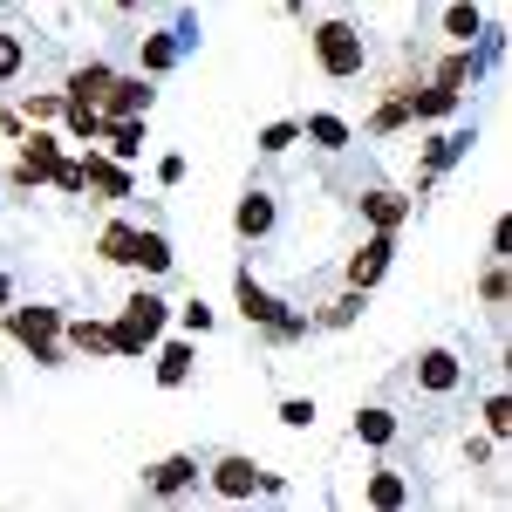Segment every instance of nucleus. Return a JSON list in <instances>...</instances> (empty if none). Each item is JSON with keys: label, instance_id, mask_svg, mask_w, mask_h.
<instances>
[{"label": "nucleus", "instance_id": "obj_23", "mask_svg": "<svg viewBox=\"0 0 512 512\" xmlns=\"http://www.w3.org/2000/svg\"><path fill=\"white\" fill-rule=\"evenodd\" d=\"M369 506H383V512H396L403 499H410V485H403V472H376L369 478V492H362Z\"/></svg>", "mask_w": 512, "mask_h": 512}, {"label": "nucleus", "instance_id": "obj_37", "mask_svg": "<svg viewBox=\"0 0 512 512\" xmlns=\"http://www.w3.org/2000/svg\"><path fill=\"white\" fill-rule=\"evenodd\" d=\"M55 185H62V192H89V185H82V164H55Z\"/></svg>", "mask_w": 512, "mask_h": 512}, {"label": "nucleus", "instance_id": "obj_29", "mask_svg": "<svg viewBox=\"0 0 512 512\" xmlns=\"http://www.w3.org/2000/svg\"><path fill=\"white\" fill-rule=\"evenodd\" d=\"M355 315H362V287H349L342 301H328V308H321V321H328V328H349Z\"/></svg>", "mask_w": 512, "mask_h": 512}, {"label": "nucleus", "instance_id": "obj_7", "mask_svg": "<svg viewBox=\"0 0 512 512\" xmlns=\"http://www.w3.org/2000/svg\"><path fill=\"white\" fill-rule=\"evenodd\" d=\"M212 492H219V499H253V492H260V465H253L246 451H226V458L212 465Z\"/></svg>", "mask_w": 512, "mask_h": 512}, {"label": "nucleus", "instance_id": "obj_20", "mask_svg": "<svg viewBox=\"0 0 512 512\" xmlns=\"http://www.w3.org/2000/svg\"><path fill=\"white\" fill-rule=\"evenodd\" d=\"M96 253L110 260V267H130V253H137V226H103V239H96Z\"/></svg>", "mask_w": 512, "mask_h": 512}, {"label": "nucleus", "instance_id": "obj_11", "mask_svg": "<svg viewBox=\"0 0 512 512\" xmlns=\"http://www.w3.org/2000/svg\"><path fill=\"white\" fill-rule=\"evenodd\" d=\"M233 233H239V239H267V233H274V198L260 192V185H253V192L239 198V212H233Z\"/></svg>", "mask_w": 512, "mask_h": 512}, {"label": "nucleus", "instance_id": "obj_28", "mask_svg": "<svg viewBox=\"0 0 512 512\" xmlns=\"http://www.w3.org/2000/svg\"><path fill=\"white\" fill-rule=\"evenodd\" d=\"M294 144H301V123H267V130H260V151H267V158L294 151Z\"/></svg>", "mask_w": 512, "mask_h": 512}, {"label": "nucleus", "instance_id": "obj_27", "mask_svg": "<svg viewBox=\"0 0 512 512\" xmlns=\"http://www.w3.org/2000/svg\"><path fill=\"white\" fill-rule=\"evenodd\" d=\"M478 301H485V308H506V260H499V253H492V267L478 274Z\"/></svg>", "mask_w": 512, "mask_h": 512}, {"label": "nucleus", "instance_id": "obj_21", "mask_svg": "<svg viewBox=\"0 0 512 512\" xmlns=\"http://www.w3.org/2000/svg\"><path fill=\"white\" fill-rule=\"evenodd\" d=\"M301 137H315L321 151H349V123H342V117H328V110L301 123Z\"/></svg>", "mask_w": 512, "mask_h": 512}, {"label": "nucleus", "instance_id": "obj_4", "mask_svg": "<svg viewBox=\"0 0 512 512\" xmlns=\"http://www.w3.org/2000/svg\"><path fill=\"white\" fill-rule=\"evenodd\" d=\"M233 294H239V315H246V321H260V328H274L280 342L308 335V321H301V315H287V308H280V301H274V294H267V287H260L253 274H246V267L233 274Z\"/></svg>", "mask_w": 512, "mask_h": 512}, {"label": "nucleus", "instance_id": "obj_32", "mask_svg": "<svg viewBox=\"0 0 512 512\" xmlns=\"http://www.w3.org/2000/svg\"><path fill=\"white\" fill-rule=\"evenodd\" d=\"M62 117H69V137H82V144L103 137V110H62Z\"/></svg>", "mask_w": 512, "mask_h": 512}, {"label": "nucleus", "instance_id": "obj_35", "mask_svg": "<svg viewBox=\"0 0 512 512\" xmlns=\"http://www.w3.org/2000/svg\"><path fill=\"white\" fill-rule=\"evenodd\" d=\"M178 321H185L192 335H205V328H212V308H205V301H185V308H178Z\"/></svg>", "mask_w": 512, "mask_h": 512}, {"label": "nucleus", "instance_id": "obj_14", "mask_svg": "<svg viewBox=\"0 0 512 512\" xmlns=\"http://www.w3.org/2000/svg\"><path fill=\"white\" fill-rule=\"evenodd\" d=\"M82 185H96L103 198H130V171H117L110 158H96V151H89V158H82Z\"/></svg>", "mask_w": 512, "mask_h": 512}, {"label": "nucleus", "instance_id": "obj_9", "mask_svg": "<svg viewBox=\"0 0 512 512\" xmlns=\"http://www.w3.org/2000/svg\"><path fill=\"white\" fill-rule=\"evenodd\" d=\"M110 82H117V69H110V62H82L76 76H69V89H62V110H96Z\"/></svg>", "mask_w": 512, "mask_h": 512}, {"label": "nucleus", "instance_id": "obj_17", "mask_svg": "<svg viewBox=\"0 0 512 512\" xmlns=\"http://www.w3.org/2000/svg\"><path fill=\"white\" fill-rule=\"evenodd\" d=\"M62 335H69V349H76V355H117V342H110L103 321H69Z\"/></svg>", "mask_w": 512, "mask_h": 512}, {"label": "nucleus", "instance_id": "obj_34", "mask_svg": "<svg viewBox=\"0 0 512 512\" xmlns=\"http://www.w3.org/2000/svg\"><path fill=\"white\" fill-rule=\"evenodd\" d=\"M21 62H28V55H21V41H14V35H0V82H14V76H21Z\"/></svg>", "mask_w": 512, "mask_h": 512}, {"label": "nucleus", "instance_id": "obj_10", "mask_svg": "<svg viewBox=\"0 0 512 512\" xmlns=\"http://www.w3.org/2000/svg\"><path fill=\"white\" fill-rule=\"evenodd\" d=\"M417 383H424L431 396H451L458 383H465V369H458L451 349H431V355H417Z\"/></svg>", "mask_w": 512, "mask_h": 512}, {"label": "nucleus", "instance_id": "obj_25", "mask_svg": "<svg viewBox=\"0 0 512 512\" xmlns=\"http://www.w3.org/2000/svg\"><path fill=\"white\" fill-rule=\"evenodd\" d=\"M355 437H362V444H390L396 417H390V410H355Z\"/></svg>", "mask_w": 512, "mask_h": 512}, {"label": "nucleus", "instance_id": "obj_39", "mask_svg": "<svg viewBox=\"0 0 512 512\" xmlns=\"http://www.w3.org/2000/svg\"><path fill=\"white\" fill-rule=\"evenodd\" d=\"M117 7H144V0H117Z\"/></svg>", "mask_w": 512, "mask_h": 512}, {"label": "nucleus", "instance_id": "obj_12", "mask_svg": "<svg viewBox=\"0 0 512 512\" xmlns=\"http://www.w3.org/2000/svg\"><path fill=\"white\" fill-rule=\"evenodd\" d=\"M185 485H198V458H164L158 472L144 478V492H151V499H178Z\"/></svg>", "mask_w": 512, "mask_h": 512}, {"label": "nucleus", "instance_id": "obj_38", "mask_svg": "<svg viewBox=\"0 0 512 512\" xmlns=\"http://www.w3.org/2000/svg\"><path fill=\"white\" fill-rule=\"evenodd\" d=\"M7 294H14V287H7V274H0V308H7Z\"/></svg>", "mask_w": 512, "mask_h": 512}, {"label": "nucleus", "instance_id": "obj_19", "mask_svg": "<svg viewBox=\"0 0 512 512\" xmlns=\"http://www.w3.org/2000/svg\"><path fill=\"white\" fill-rule=\"evenodd\" d=\"M185 376H192V342H164V349H158V383H164V390H178Z\"/></svg>", "mask_w": 512, "mask_h": 512}, {"label": "nucleus", "instance_id": "obj_6", "mask_svg": "<svg viewBox=\"0 0 512 512\" xmlns=\"http://www.w3.org/2000/svg\"><path fill=\"white\" fill-rule=\"evenodd\" d=\"M55 164H62V137L35 130V137L21 144V158H14V185H41V178H55Z\"/></svg>", "mask_w": 512, "mask_h": 512}, {"label": "nucleus", "instance_id": "obj_16", "mask_svg": "<svg viewBox=\"0 0 512 512\" xmlns=\"http://www.w3.org/2000/svg\"><path fill=\"white\" fill-rule=\"evenodd\" d=\"M478 144V130H451V137H431L424 144V171H444V164H458L465 151Z\"/></svg>", "mask_w": 512, "mask_h": 512}, {"label": "nucleus", "instance_id": "obj_24", "mask_svg": "<svg viewBox=\"0 0 512 512\" xmlns=\"http://www.w3.org/2000/svg\"><path fill=\"white\" fill-rule=\"evenodd\" d=\"M444 35H451V41H478V35H485V14H478L472 0H458V7L444 14Z\"/></svg>", "mask_w": 512, "mask_h": 512}, {"label": "nucleus", "instance_id": "obj_2", "mask_svg": "<svg viewBox=\"0 0 512 512\" xmlns=\"http://www.w3.org/2000/svg\"><path fill=\"white\" fill-rule=\"evenodd\" d=\"M315 62H321V76H335V82H349V76H362V62H369V41L355 35L349 21H321L315 35Z\"/></svg>", "mask_w": 512, "mask_h": 512}, {"label": "nucleus", "instance_id": "obj_33", "mask_svg": "<svg viewBox=\"0 0 512 512\" xmlns=\"http://www.w3.org/2000/svg\"><path fill=\"white\" fill-rule=\"evenodd\" d=\"M171 62H178V41H171V35L144 41V69H171Z\"/></svg>", "mask_w": 512, "mask_h": 512}, {"label": "nucleus", "instance_id": "obj_15", "mask_svg": "<svg viewBox=\"0 0 512 512\" xmlns=\"http://www.w3.org/2000/svg\"><path fill=\"white\" fill-rule=\"evenodd\" d=\"M171 260H178V253H171V239L137 226V253H130V267H144V274H171Z\"/></svg>", "mask_w": 512, "mask_h": 512}, {"label": "nucleus", "instance_id": "obj_40", "mask_svg": "<svg viewBox=\"0 0 512 512\" xmlns=\"http://www.w3.org/2000/svg\"><path fill=\"white\" fill-rule=\"evenodd\" d=\"M287 7H301V0H287Z\"/></svg>", "mask_w": 512, "mask_h": 512}, {"label": "nucleus", "instance_id": "obj_5", "mask_svg": "<svg viewBox=\"0 0 512 512\" xmlns=\"http://www.w3.org/2000/svg\"><path fill=\"white\" fill-rule=\"evenodd\" d=\"M390 260H396V233H383V226H376V233L349 253V287H362V294H369L376 280L390 274Z\"/></svg>", "mask_w": 512, "mask_h": 512}, {"label": "nucleus", "instance_id": "obj_31", "mask_svg": "<svg viewBox=\"0 0 512 512\" xmlns=\"http://www.w3.org/2000/svg\"><path fill=\"white\" fill-rule=\"evenodd\" d=\"M485 431H492V437H506V431H512V396H506V390L485 396Z\"/></svg>", "mask_w": 512, "mask_h": 512}, {"label": "nucleus", "instance_id": "obj_8", "mask_svg": "<svg viewBox=\"0 0 512 512\" xmlns=\"http://www.w3.org/2000/svg\"><path fill=\"white\" fill-rule=\"evenodd\" d=\"M151 103H158V89L151 82H137V76H117L110 89H103V117H151Z\"/></svg>", "mask_w": 512, "mask_h": 512}, {"label": "nucleus", "instance_id": "obj_22", "mask_svg": "<svg viewBox=\"0 0 512 512\" xmlns=\"http://www.w3.org/2000/svg\"><path fill=\"white\" fill-rule=\"evenodd\" d=\"M437 82H444V89H458V96H465V82H478V55H472V41H458V55H451V62L437 69Z\"/></svg>", "mask_w": 512, "mask_h": 512}, {"label": "nucleus", "instance_id": "obj_30", "mask_svg": "<svg viewBox=\"0 0 512 512\" xmlns=\"http://www.w3.org/2000/svg\"><path fill=\"white\" fill-rule=\"evenodd\" d=\"M280 424H287V431H308V424H315V396H287V403H280Z\"/></svg>", "mask_w": 512, "mask_h": 512}, {"label": "nucleus", "instance_id": "obj_36", "mask_svg": "<svg viewBox=\"0 0 512 512\" xmlns=\"http://www.w3.org/2000/svg\"><path fill=\"white\" fill-rule=\"evenodd\" d=\"M28 117L48 123V117H62V96H28Z\"/></svg>", "mask_w": 512, "mask_h": 512}, {"label": "nucleus", "instance_id": "obj_18", "mask_svg": "<svg viewBox=\"0 0 512 512\" xmlns=\"http://www.w3.org/2000/svg\"><path fill=\"white\" fill-rule=\"evenodd\" d=\"M103 137H110L117 158H137L144 151V117H103Z\"/></svg>", "mask_w": 512, "mask_h": 512}, {"label": "nucleus", "instance_id": "obj_26", "mask_svg": "<svg viewBox=\"0 0 512 512\" xmlns=\"http://www.w3.org/2000/svg\"><path fill=\"white\" fill-rule=\"evenodd\" d=\"M403 123H410V89H396L390 103L369 117V130H376V137H390V130H403Z\"/></svg>", "mask_w": 512, "mask_h": 512}, {"label": "nucleus", "instance_id": "obj_3", "mask_svg": "<svg viewBox=\"0 0 512 512\" xmlns=\"http://www.w3.org/2000/svg\"><path fill=\"white\" fill-rule=\"evenodd\" d=\"M7 335H14L21 349L35 355L41 369H62V349H55V335H62V315H55V308H7Z\"/></svg>", "mask_w": 512, "mask_h": 512}, {"label": "nucleus", "instance_id": "obj_1", "mask_svg": "<svg viewBox=\"0 0 512 512\" xmlns=\"http://www.w3.org/2000/svg\"><path fill=\"white\" fill-rule=\"evenodd\" d=\"M164 321H171V308H164L151 287H137L130 301H123V315H117V328H110V342H117V355H144L151 342L164 335Z\"/></svg>", "mask_w": 512, "mask_h": 512}, {"label": "nucleus", "instance_id": "obj_13", "mask_svg": "<svg viewBox=\"0 0 512 512\" xmlns=\"http://www.w3.org/2000/svg\"><path fill=\"white\" fill-rule=\"evenodd\" d=\"M362 219L383 226V233H396V226L410 219V198H403V192H362Z\"/></svg>", "mask_w": 512, "mask_h": 512}]
</instances>
